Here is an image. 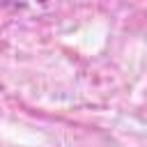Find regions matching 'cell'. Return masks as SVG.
Segmentation results:
<instances>
[]
</instances>
